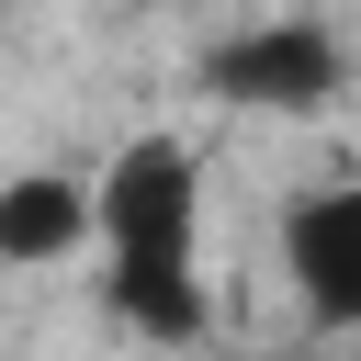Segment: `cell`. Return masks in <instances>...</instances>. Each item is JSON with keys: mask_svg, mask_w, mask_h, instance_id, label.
I'll list each match as a JSON object with an SVG mask.
<instances>
[{"mask_svg": "<svg viewBox=\"0 0 361 361\" xmlns=\"http://www.w3.org/2000/svg\"><path fill=\"white\" fill-rule=\"evenodd\" d=\"M90 226H102V293L113 327H135L147 350H192L214 327L203 293V147L192 135H124L113 169L90 180Z\"/></svg>", "mask_w": 361, "mask_h": 361, "instance_id": "cell-1", "label": "cell"}, {"mask_svg": "<svg viewBox=\"0 0 361 361\" xmlns=\"http://www.w3.org/2000/svg\"><path fill=\"white\" fill-rule=\"evenodd\" d=\"M203 90L226 113H271V124H305V113H338L350 90V45L327 11H259L237 34L203 45Z\"/></svg>", "mask_w": 361, "mask_h": 361, "instance_id": "cell-2", "label": "cell"}, {"mask_svg": "<svg viewBox=\"0 0 361 361\" xmlns=\"http://www.w3.org/2000/svg\"><path fill=\"white\" fill-rule=\"evenodd\" d=\"M282 282L327 338H361V180H316L282 203Z\"/></svg>", "mask_w": 361, "mask_h": 361, "instance_id": "cell-3", "label": "cell"}, {"mask_svg": "<svg viewBox=\"0 0 361 361\" xmlns=\"http://www.w3.org/2000/svg\"><path fill=\"white\" fill-rule=\"evenodd\" d=\"M68 248H90V180L11 169L0 180V271H56Z\"/></svg>", "mask_w": 361, "mask_h": 361, "instance_id": "cell-4", "label": "cell"}]
</instances>
